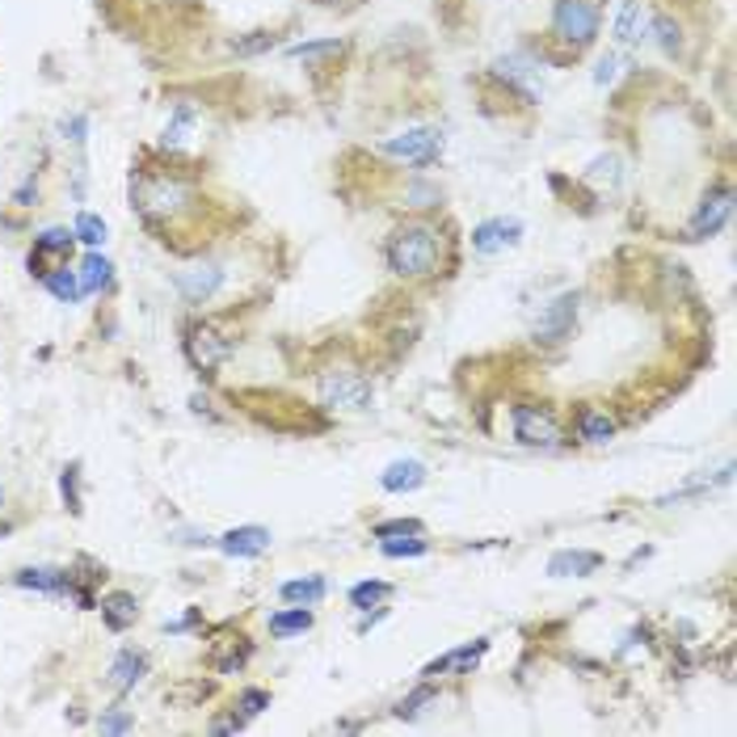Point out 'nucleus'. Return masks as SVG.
<instances>
[{
  "label": "nucleus",
  "mask_w": 737,
  "mask_h": 737,
  "mask_svg": "<svg viewBox=\"0 0 737 737\" xmlns=\"http://www.w3.org/2000/svg\"><path fill=\"white\" fill-rule=\"evenodd\" d=\"M321 4H329V9H333V4H342V0H321Z\"/></svg>",
  "instance_id": "39"
},
{
  "label": "nucleus",
  "mask_w": 737,
  "mask_h": 737,
  "mask_svg": "<svg viewBox=\"0 0 737 737\" xmlns=\"http://www.w3.org/2000/svg\"><path fill=\"white\" fill-rule=\"evenodd\" d=\"M312 628V611L308 607H291V611H274L270 615V637L291 641V637H304Z\"/></svg>",
  "instance_id": "20"
},
{
  "label": "nucleus",
  "mask_w": 737,
  "mask_h": 737,
  "mask_svg": "<svg viewBox=\"0 0 737 737\" xmlns=\"http://www.w3.org/2000/svg\"><path fill=\"white\" fill-rule=\"evenodd\" d=\"M42 287L51 291L60 304H76L85 291H81V279H76V270H67V266H56L47 279H42Z\"/></svg>",
  "instance_id": "24"
},
{
  "label": "nucleus",
  "mask_w": 737,
  "mask_h": 737,
  "mask_svg": "<svg viewBox=\"0 0 737 737\" xmlns=\"http://www.w3.org/2000/svg\"><path fill=\"white\" fill-rule=\"evenodd\" d=\"M191 123H194V110L191 106H177L173 123L164 127V144H182V139H186V131H191Z\"/></svg>",
  "instance_id": "32"
},
{
  "label": "nucleus",
  "mask_w": 737,
  "mask_h": 737,
  "mask_svg": "<svg viewBox=\"0 0 737 737\" xmlns=\"http://www.w3.org/2000/svg\"><path fill=\"white\" fill-rule=\"evenodd\" d=\"M653 34H658V42H662V51L674 56L678 47H683V38H678V26H674L671 17H653Z\"/></svg>",
  "instance_id": "33"
},
{
  "label": "nucleus",
  "mask_w": 737,
  "mask_h": 737,
  "mask_svg": "<svg viewBox=\"0 0 737 737\" xmlns=\"http://www.w3.org/2000/svg\"><path fill=\"white\" fill-rule=\"evenodd\" d=\"M388 157H396V161H414V164H434L443 157V135L434 127H414L405 131V135H396V139H384L380 144Z\"/></svg>",
  "instance_id": "5"
},
{
  "label": "nucleus",
  "mask_w": 737,
  "mask_h": 737,
  "mask_svg": "<svg viewBox=\"0 0 737 737\" xmlns=\"http://www.w3.org/2000/svg\"><path fill=\"white\" fill-rule=\"evenodd\" d=\"M270 548V531L266 527H232L220 536V552L224 556H261Z\"/></svg>",
  "instance_id": "14"
},
{
  "label": "nucleus",
  "mask_w": 737,
  "mask_h": 737,
  "mask_svg": "<svg viewBox=\"0 0 737 737\" xmlns=\"http://www.w3.org/2000/svg\"><path fill=\"white\" fill-rule=\"evenodd\" d=\"M615 56H603V60H599V72H594V81H599V85H611V81H615Z\"/></svg>",
  "instance_id": "37"
},
{
  "label": "nucleus",
  "mask_w": 737,
  "mask_h": 737,
  "mask_svg": "<svg viewBox=\"0 0 737 737\" xmlns=\"http://www.w3.org/2000/svg\"><path fill=\"white\" fill-rule=\"evenodd\" d=\"M518 236H523V224H518V220H484V224L472 228V249L484 257L506 254V249L518 245Z\"/></svg>",
  "instance_id": "10"
},
{
  "label": "nucleus",
  "mask_w": 737,
  "mask_h": 737,
  "mask_svg": "<svg viewBox=\"0 0 737 737\" xmlns=\"http://www.w3.org/2000/svg\"><path fill=\"white\" fill-rule=\"evenodd\" d=\"M266 704H270V696H266V691H245V696H241V708H245V716H257V712H261Z\"/></svg>",
  "instance_id": "35"
},
{
  "label": "nucleus",
  "mask_w": 737,
  "mask_h": 737,
  "mask_svg": "<svg viewBox=\"0 0 737 737\" xmlns=\"http://www.w3.org/2000/svg\"><path fill=\"white\" fill-rule=\"evenodd\" d=\"M97 729H101V734H131V729H135V716L123 712V708H110V712H101Z\"/></svg>",
  "instance_id": "30"
},
{
  "label": "nucleus",
  "mask_w": 737,
  "mask_h": 737,
  "mask_svg": "<svg viewBox=\"0 0 737 737\" xmlns=\"http://www.w3.org/2000/svg\"><path fill=\"white\" fill-rule=\"evenodd\" d=\"M729 216H734V191L729 186H712L704 194V202L696 207L691 224H687V241H712L721 228L729 224Z\"/></svg>",
  "instance_id": "4"
},
{
  "label": "nucleus",
  "mask_w": 737,
  "mask_h": 737,
  "mask_svg": "<svg viewBox=\"0 0 737 737\" xmlns=\"http://www.w3.org/2000/svg\"><path fill=\"white\" fill-rule=\"evenodd\" d=\"M266 47H274V34H261V38H249V42H236V56H257V51H266Z\"/></svg>",
  "instance_id": "36"
},
{
  "label": "nucleus",
  "mask_w": 737,
  "mask_h": 737,
  "mask_svg": "<svg viewBox=\"0 0 737 737\" xmlns=\"http://www.w3.org/2000/svg\"><path fill=\"white\" fill-rule=\"evenodd\" d=\"M148 671V658L144 653H135V649H123L119 658H114V666H110V683L119 687V691H131L139 678Z\"/></svg>",
  "instance_id": "19"
},
{
  "label": "nucleus",
  "mask_w": 737,
  "mask_h": 737,
  "mask_svg": "<svg viewBox=\"0 0 737 737\" xmlns=\"http://www.w3.org/2000/svg\"><path fill=\"white\" fill-rule=\"evenodd\" d=\"M97 607H101V619H106L110 632H123V628H131V624L139 619V603H135V594H127V590L106 594Z\"/></svg>",
  "instance_id": "16"
},
{
  "label": "nucleus",
  "mask_w": 737,
  "mask_h": 737,
  "mask_svg": "<svg viewBox=\"0 0 737 737\" xmlns=\"http://www.w3.org/2000/svg\"><path fill=\"white\" fill-rule=\"evenodd\" d=\"M577 439L581 443H611L615 439V421L603 409H581L577 414Z\"/></svg>",
  "instance_id": "22"
},
{
  "label": "nucleus",
  "mask_w": 737,
  "mask_h": 737,
  "mask_svg": "<svg viewBox=\"0 0 737 737\" xmlns=\"http://www.w3.org/2000/svg\"><path fill=\"white\" fill-rule=\"evenodd\" d=\"M60 493H64L67 511L81 514V464H67L64 477H60Z\"/></svg>",
  "instance_id": "29"
},
{
  "label": "nucleus",
  "mask_w": 737,
  "mask_h": 737,
  "mask_svg": "<svg viewBox=\"0 0 737 737\" xmlns=\"http://www.w3.org/2000/svg\"><path fill=\"white\" fill-rule=\"evenodd\" d=\"M599 22H603V17H599V9H594L590 0H556V4H552V34L565 38V42H574V51L594 42Z\"/></svg>",
  "instance_id": "2"
},
{
  "label": "nucleus",
  "mask_w": 737,
  "mask_h": 737,
  "mask_svg": "<svg viewBox=\"0 0 737 737\" xmlns=\"http://www.w3.org/2000/svg\"><path fill=\"white\" fill-rule=\"evenodd\" d=\"M430 700H434V687H417L409 700H401V704H396V716H401V721H414L417 712L430 704Z\"/></svg>",
  "instance_id": "31"
},
{
  "label": "nucleus",
  "mask_w": 737,
  "mask_h": 737,
  "mask_svg": "<svg viewBox=\"0 0 737 737\" xmlns=\"http://www.w3.org/2000/svg\"><path fill=\"white\" fill-rule=\"evenodd\" d=\"M76 279H81V291L85 295H97L101 287H110V279H114V266L106 261V257L97 254H85V261H81V270H76Z\"/></svg>",
  "instance_id": "21"
},
{
  "label": "nucleus",
  "mask_w": 737,
  "mask_h": 737,
  "mask_svg": "<svg viewBox=\"0 0 737 737\" xmlns=\"http://www.w3.org/2000/svg\"><path fill=\"white\" fill-rule=\"evenodd\" d=\"M0 502H4V484H0Z\"/></svg>",
  "instance_id": "40"
},
{
  "label": "nucleus",
  "mask_w": 737,
  "mask_h": 737,
  "mask_svg": "<svg viewBox=\"0 0 737 737\" xmlns=\"http://www.w3.org/2000/svg\"><path fill=\"white\" fill-rule=\"evenodd\" d=\"M484 649H489V641L464 644V649H451V653H443L439 662H430V666H426V674H430V678H434V674H451V671L468 674L484 658Z\"/></svg>",
  "instance_id": "18"
},
{
  "label": "nucleus",
  "mask_w": 737,
  "mask_h": 737,
  "mask_svg": "<svg viewBox=\"0 0 737 737\" xmlns=\"http://www.w3.org/2000/svg\"><path fill=\"white\" fill-rule=\"evenodd\" d=\"M324 577H295V581H283L279 586V599L291 603V607H317L324 599Z\"/></svg>",
  "instance_id": "17"
},
{
  "label": "nucleus",
  "mask_w": 737,
  "mask_h": 737,
  "mask_svg": "<svg viewBox=\"0 0 737 737\" xmlns=\"http://www.w3.org/2000/svg\"><path fill=\"white\" fill-rule=\"evenodd\" d=\"M615 38H619V42H641V38H644L641 0H624V4H619V17H615Z\"/></svg>",
  "instance_id": "23"
},
{
  "label": "nucleus",
  "mask_w": 737,
  "mask_h": 737,
  "mask_svg": "<svg viewBox=\"0 0 737 737\" xmlns=\"http://www.w3.org/2000/svg\"><path fill=\"white\" fill-rule=\"evenodd\" d=\"M380 552H384V556H426L430 544H426L421 536H409V540H392V536H384V540H380Z\"/></svg>",
  "instance_id": "28"
},
{
  "label": "nucleus",
  "mask_w": 737,
  "mask_h": 737,
  "mask_svg": "<svg viewBox=\"0 0 737 737\" xmlns=\"http://www.w3.org/2000/svg\"><path fill=\"white\" fill-rule=\"evenodd\" d=\"M85 127H89V123H85V119H72V123H64V131H72V139H76V144H81V139H85Z\"/></svg>",
  "instance_id": "38"
},
{
  "label": "nucleus",
  "mask_w": 737,
  "mask_h": 737,
  "mask_svg": "<svg viewBox=\"0 0 737 737\" xmlns=\"http://www.w3.org/2000/svg\"><path fill=\"white\" fill-rule=\"evenodd\" d=\"M291 60H304V64H321L329 56H342V42L337 38H324V42H299L287 51Z\"/></svg>",
  "instance_id": "26"
},
{
  "label": "nucleus",
  "mask_w": 737,
  "mask_h": 737,
  "mask_svg": "<svg viewBox=\"0 0 737 737\" xmlns=\"http://www.w3.org/2000/svg\"><path fill=\"white\" fill-rule=\"evenodd\" d=\"M439 261H443V236H439V228L405 224L392 232V241H388V266H392V274H401V279H426V274H439Z\"/></svg>",
  "instance_id": "1"
},
{
  "label": "nucleus",
  "mask_w": 737,
  "mask_h": 737,
  "mask_svg": "<svg viewBox=\"0 0 737 737\" xmlns=\"http://www.w3.org/2000/svg\"><path fill=\"white\" fill-rule=\"evenodd\" d=\"M384 536H421V523H414V518H401V523H380V527H376V540H384Z\"/></svg>",
  "instance_id": "34"
},
{
  "label": "nucleus",
  "mask_w": 737,
  "mask_h": 737,
  "mask_svg": "<svg viewBox=\"0 0 737 737\" xmlns=\"http://www.w3.org/2000/svg\"><path fill=\"white\" fill-rule=\"evenodd\" d=\"M173 283L182 291V299L198 308V304H207L216 291L224 287V270H220V266H191V270H182Z\"/></svg>",
  "instance_id": "11"
},
{
  "label": "nucleus",
  "mask_w": 737,
  "mask_h": 737,
  "mask_svg": "<svg viewBox=\"0 0 737 737\" xmlns=\"http://www.w3.org/2000/svg\"><path fill=\"white\" fill-rule=\"evenodd\" d=\"M13 586L22 590H38V594H72L76 590V577L64 565H30V569H17Z\"/></svg>",
  "instance_id": "9"
},
{
  "label": "nucleus",
  "mask_w": 737,
  "mask_h": 737,
  "mask_svg": "<svg viewBox=\"0 0 737 737\" xmlns=\"http://www.w3.org/2000/svg\"><path fill=\"white\" fill-rule=\"evenodd\" d=\"M514 439L523 443V447H540V451H556L565 447V434H561V426H556V417L540 409V405H514Z\"/></svg>",
  "instance_id": "3"
},
{
  "label": "nucleus",
  "mask_w": 737,
  "mask_h": 737,
  "mask_svg": "<svg viewBox=\"0 0 737 737\" xmlns=\"http://www.w3.org/2000/svg\"><path fill=\"white\" fill-rule=\"evenodd\" d=\"M574 321H577V295H556L552 304H544V312L536 317L531 324V333H536V342H544V346H561L569 333H574Z\"/></svg>",
  "instance_id": "7"
},
{
  "label": "nucleus",
  "mask_w": 737,
  "mask_h": 737,
  "mask_svg": "<svg viewBox=\"0 0 737 737\" xmlns=\"http://www.w3.org/2000/svg\"><path fill=\"white\" fill-rule=\"evenodd\" d=\"M603 556L599 552H581V548H565V552H552L548 556V574L552 577H590L599 574Z\"/></svg>",
  "instance_id": "12"
},
{
  "label": "nucleus",
  "mask_w": 737,
  "mask_h": 737,
  "mask_svg": "<svg viewBox=\"0 0 737 737\" xmlns=\"http://www.w3.org/2000/svg\"><path fill=\"white\" fill-rule=\"evenodd\" d=\"M380 484L388 493H414V489L426 484V464L421 459H392L380 472Z\"/></svg>",
  "instance_id": "13"
},
{
  "label": "nucleus",
  "mask_w": 737,
  "mask_h": 737,
  "mask_svg": "<svg viewBox=\"0 0 737 737\" xmlns=\"http://www.w3.org/2000/svg\"><path fill=\"white\" fill-rule=\"evenodd\" d=\"M388 594H392V586H388V581H358V586L351 590V603L358 611H371V607H380Z\"/></svg>",
  "instance_id": "27"
},
{
  "label": "nucleus",
  "mask_w": 737,
  "mask_h": 737,
  "mask_svg": "<svg viewBox=\"0 0 737 737\" xmlns=\"http://www.w3.org/2000/svg\"><path fill=\"white\" fill-rule=\"evenodd\" d=\"M186 354H191V363L198 371H216L228 354H232V342H224L211 324H191V329H186Z\"/></svg>",
  "instance_id": "8"
},
{
  "label": "nucleus",
  "mask_w": 737,
  "mask_h": 737,
  "mask_svg": "<svg viewBox=\"0 0 737 737\" xmlns=\"http://www.w3.org/2000/svg\"><path fill=\"white\" fill-rule=\"evenodd\" d=\"M72 232H76V241L89 245V249H101V245H106V220H97L94 211H81Z\"/></svg>",
  "instance_id": "25"
},
{
  "label": "nucleus",
  "mask_w": 737,
  "mask_h": 737,
  "mask_svg": "<svg viewBox=\"0 0 737 737\" xmlns=\"http://www.w3.org/2000/svg\"><path fill=\"white\" fill-rule=\"evenodd\" d=\"M72 245H76V232H72V228H47L30 249V274L42 270V261H47V257H67L72 254Z\"/></svg>",
  "instance_id": "15"
},
{
  "label": "nucleus",
  "mask_w": 737,
  "mask_h": 737,
  "mask_svg": "<svg viewBox=\"0 0 737 737\" xmlns=\"http://www.w3.org/2000/svg\"><path fill=\"white\" fill-rule=\"evenodd\" d=\"M321 405L324 409H346V414H358L371 405V384L358 380L351 371H329L321 380Z\"/></svg>",
  "instance_id": "6"
}]
</instances>
